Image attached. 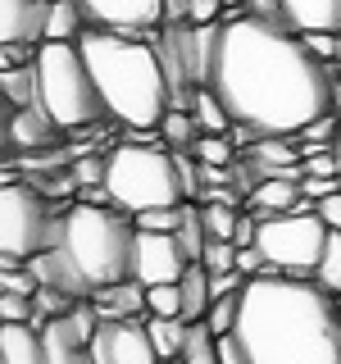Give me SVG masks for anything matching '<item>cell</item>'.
I'll list each match as a JSON object with an SVG mask.
<instances>
[{"label":"cell","mask_w":341,"mask_h":364,"mask_svg":"<svg viewBox=\"0 0 341 364\" xmlns=\"http://www.w3.org/2000/svg\"><path fill=\"white\" fill-rule=\"evenodd\" d=\"M210 91L242 128L259 136H301L328 114L332 73L305 50L301 32L255 14H232L223 18Z\"/></svg>","instance_id":"cell-1"},{"label":"cell","mask_w":341,"mask_h":364,"mask_svg":"<svg viewBox=\"0 0 341 364\" xmlns=\"http://www.w3.org/2000/svg\"><path fill=\"white\" fill-rule=\"evenodd\" d=\"M232 333L250 364H341V305L314 278L278 269L250 278Z\"/></svg>","instance_id":"cell-2"},{"label":"cell","mask_w":341,"mask_h":364,"mask_svg":"<svg viewBox=\"0 0 341 364\" xmlns=\"http://www.w3.org/2000/svg\"><path fill=\"white\" fill-rule=\"evenodd\" d=\"M77 50L91 68V82L100 91L105 119L128 132H159L164 114L173 109L164 64H159L151 37H128L109 28H87L77 37Z\"/></svg>","instance_id":"cell-3"},{"label":"cell","mask_w":341,"mask_h":364,"mask_svg":"<svg viewBox=\"0 0 341 364\" xmlns=\"http://www.w3.org/2000/svg\"><path fill=\"white\" fill-rule=\"evenodd\" d=\"M60 250L68 255V264L82 273V282L96 296L100 287L132 278V255H136V219L128 210L114 205H68L64 210V237Z\"/></svg>","instance_id":"cell-4"},{"label":"cell","mask_w":341,"mask_h":364,"mask_svg":"<svg viewBox=\"0 0 341 364\" xmlns=\"http://www.w3.org/2000/svg\"><path fill=\"white\" fill-rule=\"evenodd\" d=\"M105 191L114 210L151 214V210H173V205H187V191H182L173 151L164 141L146 146V141H119L105 155Z\"/></svg>","instance_id":"cell-5"},{"label":"cell","mask_w":341,"mask_h":364,"mask_svg":"<svg viewBox=\"0 0 341 364\" xmlns=\"http://www.w3.org/2000/svg\"><path fill=\"white\" fill-rule=\"evenodd\" d=\"M32 68H37L41 109L50 114L64 132L91 128V123L105 119L100 91L91 82V68L82 60V50H77V41H41L37 55H32Z\"/></svg>","instance_id":"cell-6"},{"label":"cell","mask_w":341,"mask_h":364,"mask_svg":"<svg viewBox=\"0 0 341 364\" xmlns=\"http://www.w3.org/2000/svg\"><path fill=\"white\" fill-rule=\"evenodd\" d=\"M60 237L64 214H55V205L41 191L23 187V182L0 187V259H5V269L32 264L50 246H60Z\"/></svg>","instance_id":"cell-7"},{"label":"cell","mask_w":341,"mask_h":364,"mask_svg":"<svg viewBox=\"0 0 341 364\" xmlns=\"http://www.w3.org/2000/svg\"><path fill=\"white\" fill-rule=\"evenodd\" d=\"M328 237L332 228L318 219L314 205H301L291 214H273V219H259V237L255 246L264 250L269 269L291 273V278H314L318 259L328 250Z\"/></svg>","instance_id":"cell-8"},{"label":"cell","mask_w":341,"mask_h":364,"mask_svg":"<svg viewBox=\"0 0 341 364\" xmlns=\"http://www.w3.org/2000/svg\"><path fill=\"white\" fill-rule=\"evenodd\" d=\"M100 328L96 305L82 301L68 314H55L41 323V346H45V364H91V337Z\"/></svg>","instance_id":"cell-9"},{"label":"cell","mask_w":341,"mask_h":364,"mask_svg":"<svg viewBox=\"0 0 341 364\" xmlns=\"http://www.w3.org/2000/svg\"><path fill=\"white\" fill-rule=\"evenodd\" d=\"M91 364H159L146 318H100L91 337Z\"/></svg>","instance_id":"cell-10"},{"label":"cell","mask_w":341,"mask_h":364,"mask_svg":"<svg viewBox=\"0 0 341 364\" xmlns=\"http://www.w3.org/2000/svg\"><path fill=\"white\" fill-rule=\"evenodd\" d=\"M187 250L178 246L173 232H146L136 228V255H132V278L141 287H159V282H178L187 273Z\"/></svg>","instance_id":"cell-11"},{"label":"cell","mask_w":341,"mask_h":364,"mask_svg":"<svg viewBox=\"0 0 341 364\" xmlns=\"http://www.w3.org/2000/svg\"><path fill=\"white\" fill-rule=\"evenodd\" d=\"M91 28L128 32V37H151L164 23V0H77Z\"/></svg>","instance_id":"cell-12"},{"label":"cell","mask_w":341,"mask_h":364,"mask_svg":"<svg viewBox=\"0 0 341 364\" xmlns=\"http://www.w3.org/2000/svg\"><path fill=\"white\" fill-rule=\"evenodd\" d=\"M60 123L50 119L41 105H23V109H9L5 105V146L9 151H28V155H37V151H55V141H60Z\"/></svg>","instance_id":"cell-13"},{"label":"cell","mask_w":341,"mask_h":364,"mask_svg":"<svg viewBox=\"0 0 341 364\" xmlns=\"http://www.w3.org/2000/svg\"><path fill=\"white\" fill-rule=\"evenodd\" d=\"M50 0H0V41L5 46H41Z\"/></svg>","instance_id":"cell-14"},{"label":"cell","mask_w":341,"mask_h":364,"mask_svg":"<svg viewBox=\"0 0 341 364\" xmlns=\"http://www.w3.org/2000/svg\"><path fill=\"white\" fill-rule=\"evenodd\" d=\"M100 318H151V305H146V287L136 278H123L114 287H100L91 296Z\"/></svg>","instance_id":"cell-15"},{"label":"cell","mask_w":341,"mask_h":364,"mask_svg":"<svg viewBox=\"0 0 341 364\" xmlns=\"http://www.w3.org/2000/svg\"><path fill=\"white\" fill-rule=\"evenodd\" d=\"M291 32H341V0H282Z\"/></svg>","instance_id":"cell-16"},{"label":"cell","mask_w":341,"mask_h":364,"mask_svg":"<svg viewBox=\"0 0 341 364\" xmlns=\"http://www.w3.org/2000/svg\"><path fill=\"white\" fill-rule=\"evenodd\" d=\"M301 182H291V178H264L255 191L246 196V210L255 214V219H273V214H291V210H301Z\"/></svg>","instance_id":"cell-17"},{"label":"cell","mask_w":341,"mask_h":364,"mask_svg":"<svg viewBox=\"0 0 341 364\" xmlns=\"http://www.w3.org/2000/svg\"><path fill=\"white\" fill-rule=\"evenodd\" d=\"M0 364H45L41 328H32V323H0Z\"/></svg>","instance_id":"cell-18"},{"label":"cell","mask_w":341,"mask_h":364,"mask_svg":"<svg viewBox=\"0 0 341 364\" xmlns=\"http://www.w3.org/2000/svg\"><path fill=\"white\" fill-rule=\"evenodd\" d=\"M178 291H182V318L187 323H205V314H210L214 305V291H210V269L200 264H187V273L178 278Z\"/></svg>","instance_id":"cell-19"},{"label":"cell","mask_w":341,"mask_h":364,"mask_svg":"<svg viewBox=\"0 0 341 364\" xmlns=\"http://www.w3.org/2000/svg\"><path fill=\"white\" fill-rule=\"evenodd\" d=\"M191 119H196V128H200V136H227L237 128L232 123V114H227V105L219 96H214L210 87H196V96H191Z\"/></svg>","instance_id":"cell-20"},{"label":"cell","mask_w":341,"mask_h":364,"mask_svg":"<svg viewBox=\"0 0 341 364\" xmlns=\"http://www.w3.org/2000/svg\"><path fill=\"white\" fill-rule=\"evenodd\" d=\"M91 28L82 5L77 0H50V14H45V41H77Z\"/></svg>","instance_id":"cell-21"},{"label":"cell","mask_w":341,"mask_h":364,"mask_svg":"<svg viewBox=\"0 0 341 364\" xmlns=\"http://www.w3.org/2000/svg\"><path fill=\"white\" fill-rule=\"evenodd\" d=\"M146 333H151V346L159 360H182L191 323L187 318H146Z\"/></svg>","instance_id":"cell-22"},{"label":"cell","mask_w":341,"mask_h":364,"mask_svg":"<svg viewBox=\"0 0 341 364\" xmlns=\"http://www.w3.org/2000/svg\"><path fill=\"white\" fill-rule=\"evenodd\" d=\"M0 87H5V105L23 109V105H41L37 96V68L23 64V68H0Z\"/></svg>","instance_id":"cell-23"},{"label":"cell","mask_w":341,"mask_h":364,"mask_svg":"<svg viewBox=\"0 0 341 364\" xmlns=\"http://www.w3.org/2000/svg\"><path fill=\"white\" fill-rule=\"evenodd\" d=\"M178 246L187 250V259L196 264V259L205 255V246H210V228H205V214H200V205H191L187 200V210H182V228H178Z\"/></svg>","instance_id":"cell-24"},{"label":"cell","mask_w":341,"mask_h":364,"mask_svg":"<svg viewBox=\"0 0 341 364\" xmlns=\"http://www.w3.org/2000/svg\"><path fill=\"white\" fill-rule=\"evenodd\" d=\"M159 136H164L168 151H191V146L200 141V128H196V119H191L187 109H168L164 123H159Z\"/></svg>","instance_id":"cell-25"},{"label":"cell","mask_w":341,"mask_h":364,"mask_svg":"<svg viewBox=\"0 0 341 364\" xmlns=\"http://www.w3.org/2000/svg\"><path fill=\"white\" fill-rule=\"evenodd\" d=\"M182 364H223V360H219V337L210 333V323H191L187 350H182Z\"/></svg>","instance_id":"cell-26"},{"label":"cell","mask_w":341,"mask_h":364,"mask_svg":"<svg viewBox=\"0 0 341 364\" xmlns=\"http://www.w3.org/2000/svg\"><path fill=\"white\" fill-rule=\"evenodd\" d=\"M191 155L200 159L205 168H232L237 164V146H232V136H200L196 146H191Z\"/></svg>","instance_id":"cell-27"},{"label":"cell","mask_w":341,"mask_h":364,"mask_svg":"<svg viewBox=\"0 0 341 364\" xmlns=\"http://www.w3.org/2000/svg\"><path fill=\"white\" fill-rule=\"evenodd\" d=\"M305 50L314 55L318 64L332 73V68H341V32H305Z\"/></svg>","instance_id":"cell-28"},{"label":"cell","mask_w":341,"mask_h":364,"mask_svg":"<svg viewBox=\"0 0 341 364\" xmlns=\"http://www.w3.org/2000/svg\"><path fill=\"white\" fill-rule=\"evenodd\" d=\"M146 305H151V318H182V291H178V282L146 287Z\"/></svg>","instance_id":"cell-29"},{"label":"cell","mask_w":341,"mask_h":364,"mask_svg":"<svg viewBox=\"0 0 341 364\" xmlns=\"http://www.w3.org/2000/svg\"><path fill=\"white\" fill-rule=\"evenodd\" d=\"M0 291H14V296H32V301H37L41 282H37V273H32L28 264H14V269H5V273H0Z\"/></svg>","instance_id":"cell-30"},{"label":"cell","mask_w":341,"mask_h":364,"mask_svg":"<svg viewBox=\"0 0 341 364\" xmlns=\"http://www.w3.org/2000/svg\"><path fill=\"white\" fill-rule=\"evenodd\" d=\"M182 210H187V205H173V210H151V214H136V228H146V232H178V228H182Z\"/></svg>","instance_id":"cell-31"},{"label":"cell","mask_w":341,"mask_h":364,"mask_svg":"<svg viewBox=\"0 0 341 364\" xmlns=\"http://www.w3.org/2000/svg\"><path fill=\"white\" fill-rule=\"evenodd\" d=\"M37 301L32 296H14V291H0V323H28Z\"/></svg>","instance_id":"cell-32"},{"label":"cell","mask_w":341,"mask_h":364,"mask_svg":"<svg viewBox=\"0 0 341 364\" xmlns=\"http://www.w3.org/2000/svg\"><path fill=\"white\" fill-rule=\"evenodd\" d=\"M200 264L210 269V273L237 269V246H232V242H210V246H205V255H200Z\"/></svg>","instance_id":"cell-33"},{"label":"cell","mask_w":341,"mask_h":364,"mask_svg":"<svg viewBox=\"0 0 341 364\" xmlns=\"http://www.w3.org/2000/svg\"><path fill=\"white\" fill-rule=\"evenodd\" d=\"M68 178H73V182H100V187H105V159H100V155H77Z\"/></svg>","instance_id":"cell-34"},{"label":"cell","mask_w":341,"mask_h":364,"mask_svg":"<svg viewBox=\"0 0 341 364\" xmlns=\"http://www.w3.org/2000/svg\"><path fill=\"white\" fill-rule=\"evenodd\" d=\"M182 23H223V0H187Z\"/></svg>","instance_id":"cell-35"},{"label":"cell","mask_w":341,"mask_h":364,"mask_svg":"<svg viewBox=\"0 0 341 364\" xmlns=\"http://www.w3.org/2000/svg\"><path fill=\"white\" fill-rule=\"evenodd\" d=\"M264 269H269V259H264V250H259V246H237V273L259 278Z\"/></svg>","instance_id":"cell-36"},{"label":"cell","mask_w":341,"mask_h":364,"mask_svg":"<svg viewBox=\"0 0 341 364\" xmlns=\"http://www.w3.org/2000/svg\"><path fill=\"white\" fill-rule=\"evenodd\" d=\"M318 210V219H323L328 228H332V232H341V191H332V196H323L314 205Z\"/></svg>","instance_id":"cell-37"},{"label":"cell","mask_w":341,"mask_h":364,"mask_svg":"<svg viewBox=\"0 0 341 364\" xmlns=\"http://www.w3.org/2000/svg\"><path fill=\"white\" fill-rule=\"evenodd\" d=\"M219 360H223V364H250V355H246L242 341H237V333L219 337Z\"/></svg>","instance_id":"cell-38"},{"label":"cell","mask_w":341,"mask_h":364,"mask_svg":"<svg viewBox=\"0 0 341 364\" xmlns=\"http://www.w3.org/2000/svg\"><path fill=\"white\" fill-rule=\"evenodd\" d=\"M328 114L341 123V68H332V91H328Z\"/></svg>","instance_id":"cell-39"},{"label":"cell","mask_w":341,"mask_h":364,"mask_svg":"<svg viewBox=\"0 0 341 364\" xmlns=\"http://www.w3.org/2000/svg\"><path fill=\"white\" fill-rule=\"evenodd\" d=\"M187 18V0H164V23H182Z\"/></svg>","instance_id":"cell-40"},{"label":"cell","mask_w":341,"mask_h":364,"mask_svg":"<svg viewBox=\"0 0 341 364\" xmlns=\"http://www.w3.org/2000/svg\"><path fill=\"white\" fill-rule=\"evenodd\" d=\"M332 159H337V178H341V132H337V141H332Z\"/></svg>","instance_id":"cell-41"},{"label":"cell","mask_w":341,"mask_h":364,"mask_svg":"<svg viewBox=\"0 0 341 364\" xmlns=\"http://www.w3.org/2000/svg\"><path fill=\"white\" fill-rule=\"evenodd\" d=\"M159 364H182V360H159Z\"/></svg>","instance_id":"cell-42"}]
</instances>
